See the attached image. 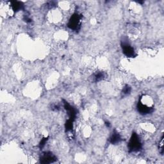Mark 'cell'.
I'll return each mask as SVG.
<instances>
[{
	"label": "cell",
	"mask_w": 164,
	"mask_h": 164,
	"mask_svg": "<svg viewBox=\"0 0 164 164\" xmlns=\"http://www.w3.org/2000/svg\"><path fill=\"white\" fill-rule=\"evenodd\" d=\"M72 123H73V120L69 119L66 122V130L67 131H69L71 130L72 128Z\"/></svg>",
	"instance_id": "30bf717a"
},
{
	"label": "cell",
	"mask_w": 164,
	"mask_h": 164,
	"mask_svg": "<svg viewBox=\"0 0 164 164\" xmlns=\"http://www.w3.org/2000/svg\"><path fill=\"white\" fill-rule=\"evenodd\" d=\"M110 141L112 144H118L119 142L121 141V137H120V135L117 132L114 131L110 137Z\"/></svg>",
	"instance_id": "52a82bcc"
},
{
	"label": "cell",
	"mask_w": 164,
	"mask_h": 164,
	"mask_svg": "<svg viewBox=\"0 0 164 164\" xmlns=\"http://www.w3.org/2000/svg\"><path fill=\"white\" fill-rule=\"evenodd\" d=\"M47 140V138H44V139H43L41 140V143H40V144H39V147H40V148H42V147L45 145V144H46V142Z\"/></svg>",
	"instance_id": "7c38bea8"
},
{
	"label": "cell",
	"mask_w": 164,
	"mask_h": 164,
	"mask_svg": "<svg viewBox=\"0 0 164 164\" xmlns=\"http://www.w3.org/2000/svg\"><path fill=\"white\" fill-rule=\"evenodd\" d=\"M122 49L124 54L127 57H135L136 56L135 51L133 49V47L127 42H122Z\"/></svg>",
	"instance_id": "3957f363"
},
{
	"label": "cell",
	"mask_w": 164,
	"mask_h": 164,
	"mask_svg": "<svg viewBox=\"0 0 164 164\" xmlns=\"http://www.w3.org/2000/svg\"><path fill=\"white\" fill-rule=\"evenodd\" d=\"M128 148L131 152H137L141 149L142 144L137 133H133L130 140L129 141Z\"/></svg>",
	"instance_id": "6da1fadb"
},
{
	"label": "cell",
	"mask_w": 164,
	"mask_h": 164,
	"mask_svg": "<svg viewBox=\"0 0 164 164\" xmlns=\"http://www.w3.org/2000/svg\"><path fill=\"white\" fill-rule=\"evenodd\" d=\"M94 78V81H96V82H98V81H100L103 80V79L105 78V74H104V72H97L96 74L95 75Z\"/></svg>",
	"instance_id": "9c48e42d"
},
{
	"label": "cell",
	"mask_w": 164,
	"mask_h": 164,
	"mask_svg": "<svg viewBox=\"0 0 164 164\" xmlns=\"http://www.w3.org/2000/svg\"><path fill=\"white\" fill-rule=\"evenodd\" d=\"M11 7L12 10H14V12H18L21 9L23 8V5L22 3H21L18 1H11Z\"/></svg>",
	"instance_id": "ba28073f"
},
{
	"label": "cell",
	"mask_w": 164,
	"mask_h": 164,
	"mask_svg": "<svg viewBox=\"0 0 164 164\" xmlns=\"http://www.w3.org/2000/svg\"><path fill=\"white\" fill-rule=\"evenodd\" d=\"M137 109L140 114H144V115L151 113V112L153 111V107L146 105V104H144V103H143L141 101H140L139 103H138Z\"/></svg>",
	"instance_id": "277c9868"
},
{
	"label": "cell",
	"mask_w": 164,
	"mask_h": 164,
	"mask_svg": "<svg viewBox=\"0 0 164 164\" xmlns=\"http://www.w3.org/2000/svg\"><path fill=\"white\" fill-rule=\"evenodd\" d=\"M81 16L78 14H73L69 21L68 27L72 30H78L81 27Z\"/></svg>",
	"instance_id": "7a4b0ae2"
},
{
	"label": "cell",
	"mask_w": 164,
	"mask_h": 164,
	"mask_svg": "<svg viewBox=\"0 0 164 164\" xmlns=\"http://www.w3.org/2000/svg\"><path fill=\"white\" fill-rule=\"evenodd\" d=\"M131 91V87H129V85H126L124 86V87L123 88V93L124 94V95H128L130 94Z\"/></svg>",
	"instance_id": "8fae6325"
},
{
	"label": "cell",
	"mask_w": 164,
	"mask_h": 164,
	"mask_svg": "<svg viewBox=\"0 0 164 164\" xmlns=\"http://www.w3.org/2000/svg\"><path fill=\"white\" fill-rule=\"evenodd\" d=\"M64 107H65V109L67 110L69 115L70 119L74 120V119L76 117L75 110L73 109V108L69 104V103H67V102H66V101L64 102Z\"/></svg>",
	"instance_id": "8992f818"
},
{
	"label": "cell",
	"mask_w": 164,
	"mask_h": 164,
	"mask_svg": "<svg viewBox=\"0 0 164 164\" xmlns=\"http://www.w3.org/2000/svg\"><path fill=\"white\" fill-rule=\"evenodd\" d=\"M57 158L51 153H46L41 158V162L42 163H50L54 162Z\"/></svg>",
	"instance_id": "5b68a950"
}]
</instances>
